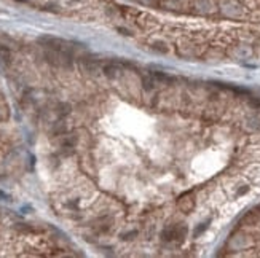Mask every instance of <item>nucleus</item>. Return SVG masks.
<instances>
[{"label":"nucleus","instance_id":"obj_1","mask_svg":"<svg viewBox=\"0 0 260 258\" xmlns=\"http://www.w3.org/2000/svg\"><path fill=\"white\" fill-rule=\"evenodd\" d=\"M219 10H221V13L227 16V18H240V16H243V13H245L243 6L238 2H235V0H225V2H222L221 6H219Z\"/></svg>","mask_w":260,"mask_h":258},{"label":"nucleus","instance_id":"obj_2","mask_svg":"<svg viewBox=\"0 0 260 258\" xmlns=\"http://www.w3.org/2000/svg\"><path fill=\"white\" fill-rule=\"evenodd\" d=\"M195 10L201 14H213L217 11L214 0H197L195 2Z\"/></svg>","mask_w":260,"mask_h":258},{"label":"nucleus","instance_id":"obj_3","mask_svg":"<svg viewBox=\"0 0 260 258\" xmlns=\"http://www.w3.org/2000/svg\"><path fill=\"white\" fill-rule=\"evenodd\" d=\"M179 207H181L184 212H192L195 207V201L192 198H182L179 201Z\"/></svg>","mask_w":260,"mask_h":258}]
</instances>
